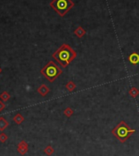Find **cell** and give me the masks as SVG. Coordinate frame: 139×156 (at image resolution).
Here are the masks:
<instances>
[{"mask_svg": "<svg viewBox=\"0 0 139 156\" xmlns=\"http://www.w3.org/2000/svg\"><path fill=\"white\" fill-rule=\"evenodd\" d=\"M52 57L63 68H66L70 62L76 58L77 52L69 44H64L52 54Z\"/></svg>", "mask_w": 139, "mask_h": 156, "instance_id": "1", "label": "cell"}, {"mask_svg": "<svg viewBox=\"0 0 139 156\" xmlns=\"http://www.w3.org/2000/svg\"><path fill=\"white\" fill-rule=\"evenodd\" d=\"M135 132V129L131 128L125 121H120L116 125V127L111 131V133L117 138L121 143H125L128 138L130 137V136Z\"/></svg>", "mask_w": 139, "mask_h": 156, "instance_id": "2", "label": "cell"}, {"mask_svg": "<svg viewBox=\"0 0 139 156\" xmlns=\"http://www.w3.org/2000/svg\"><path fill=\"white\" fill-rule=\"evenodd\" d=\"M40 73L50 83H53L62 74L63 71L53 61H49L47 65L42 68Z\"/></svg>", "mask_w": 139, "mask_h": 156, "instance_id": "3", "label": "cell"}, {"mask_svg": "<svg viewBox=\"0 0 139 156\" xmlns=\"http://www.w3.org/2000/svg\"><path fill=\"white\" fill-rule=\"evenodd\" d=\"M74 6L71 0H52L50 3V7L61 16H64Z\"/></svg>", "mask_w": 139, "mask_h": 156, "instance_id": "4", "label": "cell"}, {"mask_svg": "<svg viewBox=\"0 0 139 156\" xmlns=\"http://www.w3.org/2000/svg\"><path fill=\"white\" fill-rule=\"evenodd\" d=\"M17 151H18L21 155H26L28 152V144L25 141H21L17 145Z\"/></svg>", "mask_w": 139, "mask_h": 156, "instance_id": "5", "label": "cell"}, {"mask_svg": "<svg viewBox=\"0 0 139 156\" xmlns=\"http://www.w3.org/2000/svg\"><path fill=\"white\" fill-rule=\"evenodd\" d=\"M37 91H38V92H39L42 97H46V96L48 94V92H50V89H49V87H48L47 85L42 84V85H40L39 87H38Z\"/></svg>", "mask_w": 139, "mask_h": 156, "instance_id": "6", "label": "cell"}, {"mask_svg": "<svg viewBox=\"0 0 139 156\" xmlns=\"http://www.w3.org/2000/svg\"><path fill=\"white\" fill-rule=\"evenodd\" d=\"M128 61L132 65L139 64V54L137 52H132L128 57Z\"/></svg>", "mask_w": 139, "mask_h": 156, "instance_id": "7", "label": "cell"}, {"mask_svg": "<svg viewBox=\"0 0 139 156\" xmlns=\"http://www.w3.org/2000/svg\"><path fill=\"white\" fill-rule=\"evenodd\" d=\"M74 34L76 35L78 38H83V37L85 35V34H86V30L82 27V26H79V27H77L76 29L74 30Z\"/></svg>", "mask_w": 139, "mask_h": 156, "instance_id": "8", "label": "cell"}, {"mask_svg": "<svg viewBox=\"0 0 139 156\" xmlns=\"http://www.w3.org/2000/svg\"><path fill=\"white\" fill-rule=\"evenodd\" d=\"M9 125V123L7 122V120L4 117L1 116L0 117V131L3 132L4 131Z\"/></svg>", "mask_w": 139, "mask_h": 156, "instance_id": "9", "label": "cell"}, {"mask_svg": "<svg viewBox=\"0 0 139 156\" xmlns=\"http://www.w3.org/2000/svg\"><path fill=\"white\" fill-rule=\"evenodd\" d=\"M24 120H25V118L22 116L21 114H20V113L16 114L14 116V118H13V121L16 124H21Z\"/></svg>", "mask_w": 139, "mask_h": 156, "instance_id": "10", "label": "cell"}, {"mask_svg": "<svg viewBox=\"0 0 139 156\" xmlns=\"http://www.w3.org/2000/svg\"><path fill=\"white\" fill-rule=\"evenodd\" d=\"M128 94L130 95L132 97L136 98L139 95V90L136 87H132L128 91Z\"/></svg>", "mask_w": 139, "mask_h": 156, "instance_id": "11", "label": "cell"}, {"mask_svg": "<svg viewBox=\"0 0 139 156\" xmlns=\"http://www.w3.org/2000/svg\"><path fill=\"white\" fill-rule=\"evenodd\" d=\"M10 98H11V96H10V94H9L7 91L3 92L0 94V99H1V101H3L4 102H7Z\"/></svg>", "mask_w": 139, "mask_h": 156, "instance_id": "12", "label": "cell"}, {"mask_svg": "<svg viewBox=\"0 0 139 156\" xmlns=\"http://www.w3.org/2000/svg\"><path fill=\"white\" fill-rule=\"evenodd\" d=\"M66 88L69 92H73L76 88V84H75L73 81H69L66 84Z\"/></svg>", "mask_w": 139, "mask_h": 156, "instance_id": "13", "label": "cell"}, {"mask_svg": "<svg viewBox=\"0 0 139 156\" xmlns=\"http://www.w3.org/2000/svg\"><path fill=\"white\" fill-rule=\"evenodd\" d=\"M44 153L47 155L48 156H51L53 153H54V149L52 147V145H48L45 149H44Z\"/></svg>", "mask_w": 139, "mask_h": 156, "instance_id": "14", "label": "cell"}, {"mask_svg": "<svg viewBox=\"0 0 139 156\" xmlns=\"http://www.w3.org/2000/svg\"><path fill=\"white\" fill-rule=\"evenodd\" d=\"M64 114L67 118H70L74 114V110L70 107H67V108L64 109Z\"/></svg>", "mask_w": 139, "mask_h": 156, "instance_id": "15", "label": "cell"}, {"mask_svg": "<svg viewBox=\"0 0 139 156\" xmlns=\"http://www.w3.org/2000/svg\"><path fill=\"white\" fill-rule=\"evenodd\" d=\"M7 136L5 133H4V132H2L1 134H0V142H3V143H4L5 142H7Z\"/></svg>", "mask_w": 139, "mask_h": 156, "instance_id": "16", "label": "cell"}, {"mask_svg": "<svg viewBox=\"0 0 139 156\" xmlns=\"http://www.w3.org/2000/svg\"><path fill=\"white\" fill-rule=\"evenodd\" d=\"M5 109V104L3 101H0V112L3 111Z\"/></svg>", "mask_w": 139, "mask_h": 156, "instance_id": "17", "label": "cell"}, {"mask_svg": "<svg viewBox=\"0 0 139 156\" xmlns=\"http://www.w3.org/2000/svg\"><path fill=\"white\" fill-rule=\"evenodd\" d=\"M1 72H2V69H1V67H0V74H1Z\"/></svg>", "mask_w": 139, "mask_h": 156, "instance_id": "18", "label": "cell"}]
</instances>
